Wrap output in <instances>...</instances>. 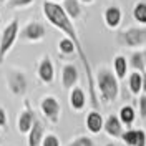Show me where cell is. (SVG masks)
<instances>
[{"label":"cell","mask_w":146,"mask_h":146,"mask_svg":"<svg viewBox=\"0 0 146 146\" xmlns=\"http://www.w3.org/2000/svg\"><path fill=\"white\" fill-rule=\"evenodd\" d=\"M43 13H45L46 20L56 27L58 30H62L65 35L72 40L75 46H76V53L82 60V65L85 68V73H86V80H88V91H90V101H91V106L93 110H98L100 108V103H98V96H96V90H95V78H93V72H91V66H90V62L86 58V53L83 50V45L78 38V33L73 27V22L72 18L65 13V10L62 5L55 3V2H45L43 3Z\"/></svg>","instance_id":"6da1fadb"},{"label":"cell","mask_w":146,"mask_h":146,"mask_svg":"<svg viewBox=\"0 0 146 146\" xmlns=\"http://www.w3.org/2000/svg\"><path fill=\"white\" fill-rule=\"evenodd\" d=\"M96 86L100 90L101 100L105 103H113L118 98L119 86H118V78L115 73H111L108 68H100L96 73Z\"/></svg>","instance_id":"7a4b0ae2"},{"label":"cell","mask_w":146,"mask_h":146,"mask_svg":"<svg viewBox=\"0 0 146 146\" xmlns=\"http://www.w3.org/2000/svg\"><path fill=\"white\" fill-rule=\"evenodd\" d=\"M17 36H18V22L17 20H12L9 25L5 27L3 33H2V38H0V65L3 63L7 53L12 50Z\"/></svg>","instance_id":"3957f363"},{"label":"cell","mask_w":146,"mask_h":146,"mask_svg":"<svg viewBox=\"0 0 146 146\" xmlns=\"http://www.w3.org/2000/svg\"><path fill=\"white\" fill-rule=\"evenodd\" d=\"M118 42L125 46L138 48L146 43V28H128L118 35Z\"/></svg>","instance_id":"277c9868"},{"label":"cell","mask_w":146,"mask_h":146,"mask_svg":"<svg viewBox=\"0 0 146 146\" xmlns=\"http://www.w3.org/2000/svg\"><path fill=\"white\" fill-rule=\"evenodd\" d=\"M27 76L20 70H10L7 72V86L15 96H22L27 93Z\"/></svg>","instance_id":"5b68a950"},{"label":"cell","mask_w":146,"mask_h":146,"mask_svg":"<svg viewBox=\"0 0 146 146\" xmlns=\"http://www.w3.org/2000/svg\"><path fill=\"white\" fill-rule=\"evenodd\" d=\"M40 108H42V113L45 115V118L50 123H53V125L58 123V119H60V103H58L56 98L45 96L40 103Z\"/></svg>","instance_id":"8992f818"},{"label":"cell","mask_w":146,"mask_h":146,"mask_svg":"<svg viewBox=\"0 0 146 146\" xmlns=\"http://www.w3.org/2000/svg\"><path fill=\"white\" fill-rule=\"evenodd\" d=\"M20 36L27 42H40L45 36V27L38 22H30L27 27L22 30Z\"/></svg>","instance_id":"52a82bcc"},{"label":"cell","mask_w":146,"mask_h":146,"mask_svg":"<svg viewBox=\"0 0 146 146\" xmlns=\"http://www.w3.org/2000/svg\"><path fill=\"white\" fill-rule=\"evenodd\" d=\"M36 119L35 113H33V110L30 108V105L27 103V106H25V110L20 113V116H18V121H17V128L20 133H28L30 131V128L33 126V121Z\"/></svg>","instance_id":"ba28073f"},{"label":"cell","mask_w":146,"mask_h":146,"mask_svg":"<svg viewBox=\"0 0 146 146\" xmlns=\"http://www.w3.org/2000/svg\"><path fill=\"white\" fill-rule=\"evenodd\" d=\"M121 139L128 146H146V133L143 129H128V131H123Z\"/></svg>","instance_id":"9c48e42d"},{"label":"cell","mask_w":146,"mask_h":146,"mask_svg":"<svg viewBox=\"0 0 146 146\" xmlns=\"http://www.w3.org/2000/svg\"><path fill=\"white\" fill-rule=\"evenodd\" d=\"M38 76L43 83H52L55 76V68L50 56H43L38 63Z\"/></svg>","instance_id":"30bf717a"},{"label":"cell","mask_w":146,"mask_h":146,"mask_svg":"<svg viewBox=\"0 0 146 146\" xmlns=\"http://www.w3.org/2000/svg\"><path fill=\"white\" fill-rule=\"evenodd\" d=\"M78 82V70L75 65H65L62 70V86L65 90L73 88Z\"/></svg>","instance_id":"8fae6325"},{"label":"cell","mask_w":146,"mask_h":146,"mask_svg":"<svg viewBox=\"0 0 146 146\" xmlns=\"http://www.w3.org/2000/svg\"><path fill=\"white\" fill-rule=\"evenodd\" d=\"M103 129L111 138H121V135H123V126H121V121L116 115H110L106 118L105 125H103Z\"/></svg>","instance_id":"7c38bea8"},{"label":"cell","mask_w":146,"mask_h":146,"mask_svg":"<svg viewBox=\"0 0 146 146\" xmlns=\"http://www.w3.org/2000/svg\"><path fill=\"white\" fill-rule=\"evenodd\" d=\"M45 136V128L42 121L36 118L33 121V126L28 131V146H42V139Z\"/></svg>","instance_id":"4fadbf2b"},{"label":"cell","mask_w":146,"mask_h":146,"mask_svg":"<svg viewBox=\"0 0 146 146\" xmlns=\"http://www.w3.org/2000/svg\"><path fill=\"white\" fill-rule=\"evenodd\" d=\"M103 125H105V119H103V116L100 115L98 110H93L86 115V129L90 133H93V135L100 133L103 129Z\"/></svg>","instance_id":"5bb4252c"},{"label":"cell","mask_w":146,"mask_h":146,"mask_svg":"<svg viewBox=\"0 0 146 146\" xmlns=\"http://www.w3.org/2000/svg\"><path fill=\"white\" fill-rule=\"evenodd\" d=\"M121 18H123V13H121V9L116 7V5H111L105 10V22L110 28H116L121 23Z\"/></svg>","instance_id":"9a60e30c"},{"label":"cell","mask_w":146,"mask_h":146,"mask_svg":"<svg viewBox=\"0 0 146 146\" xmlns=\"http://www.w3.org/2000/svg\"><path fill=\"white\" fill-rule=\"evenodd\" d=\"M70 105H72V108L75 111H82L85 108V105H86V95H85V91L82 88H78V86H75L70 93Z\"/></svg>","instance_id":"2e32d148"},{"label":"cell","mask_w":146,"mask_h":146,"mask_svg":"<svg viewBox=\"0 0 146 146\" xmlns=\"http://www.w3.org/2000/svg\"><path fill=\"white\" fill-rule=\"evenodd\" d=\"M63 10L68 17L75 20L82 15V7H80V0H65L63 2Z\"/></svg>","instance_id":"e0dca14e"},{"label":"cell","mask_w":146,"mask_h":146,"mask_svg":"<svg viewBox=\"0 0 146 146\" xmlns=\"http://www.w3.org/2000/svg\"><path fill=\"white\" fill-rule=\"evenodd\" d=\"M128 86H129V91L133 95H138L143 90V73L133 70V73L129 75V80H128Z\"/></svg>","instance_id":"ac0fdd59"},{"label":"cell","mask_w":146,"mask_h":146,"mask_svg":"<svg viewBox=\"0 0 146 146\" xmlns=\"http://www.w3.org/2000/svg\"><path fill=\"white\" fill-rule=\"evenodd\" d=\"M113 66H115V75L118 80H123L128 73V60L123 56V55H118L113 62Z\"/></svg>","instance_id":"d6986e66"},{"label":"cell","mask_w":146,"mask_h":146,"mask_svg":"<svg viewBox=\"0 0 146 146\" xmlns=\"http://www.w3.org/2000/svg\"><path fill=\"white\" fill-rule=\"evenodd\" d=\"M129 65L135 72H139V73H145L146 68H145V58H143V53L141 52H133L131 56H129Z\"/></svg>","instance_id":"ffe728a7"},{"label":"cell","mask_w":146,"mask_h":146,"mask_svg":"<svg viewBox=\"0 0 146 146\" xmlns=\"http://www.w3.org/2000/svg\"><path fill=\"white\" fill-rule=\"evenodd\" d=\"M135 110H133V106H129V105H126V106H123V108L119 110V121L123 123V125H126V126H131L133 125V121H135Z\"/></svg>","instance_id":"44dd1931"},{"label":"cell","mask_w":146,"mask_h":146,"mask_svg":"<svg viewBox=\"0 0 146 146\" xmlns=\"http://www.w3.org/2000/svg\"><path fill=\"white\" fill-rule=\"evenodd\" d=\"M133 18L139 23H146V3L145 2H138L133 9Z\"/></svg>","instance_id":"7402d4cb"},{"label":"cell","mask_w":146,"mask_h":146,"mask_svg":"<svg viewBox=\"0 0 146 146\" xmlns=\"http://www.w3.org/2000/svg\"><path fill=\"white\" fill-rule=\"evenodd\" d=\"M58 48H60V52H62L63 55H72V53H75V52H76V46H75V43H73L68 36L60 40Z\"/></svg>","instance_id":"603a6c76"},{"label":"cell","mask_w":146,"mask_h":146,"mask_svg":"<svg viewBox=\"0 0 146 146\" xmlns=\"http://www.w3.org/2000/svg\"><path fill=\"white\" fill-rule=\"evenodd\" d=\"M66 146H95V143H93V139L90 136H78Z\"/></svg>","instance_id":"cb8c5ba5"},{"label":"cell","mask_w":146,"mask_h":146,"mask_svg":"<svg viewBox=\"0 0 146 146\" xmlns=\"http://www.w3.org/2000/svg\"><path fill=\"white\" fill-rule=\"evenodd\" d=\"M42 146H60V139L55 136V135H45L42 139Z\"/></svg>","instance_id":"d4e9b609"},{"label":"cell","mask_w":146,"mask_h":146,"mask_svg":"<svg viewBox=\"0 0 146 146\" xmlns=\"http://www.w3.org/2000/svg\"><path fill=\"white\" fill-rule=\"evenodd\" d=\"M33 0H9L7 2V7L9 9H17V7H27L30 5Z\"/></svg>","instance_id":"484cf974"},{"label":"cell","mask_w":146,"mask_h":146,"mask_svg":"<svg viewBox=\"0 0 146 146\" xmlns=\"http://www.w3.org/2000/svg\"><path fill=\"white\" fill-rule=\"evenodd\" d=\"M139 115L143 119H146V95L139 98Z\"/></svg>","instance_id":"4316f807"},{"label":"cell","mask_w":146,"mask_h":146,"mask_svg":"<svg viewBox=\"0 0 146 146\" xmlns=\"http://www.w3.org/2000/svg\"><path fill=\"white\" fill-rule=\"evenodd\" d=\"M0 128H7V113L0 106Z\"/></svg>","instance_id":"83f0119b"},{"label":"cell","mask_w":146,"mask_h":146,"mask_svg":"<svg viewBox=\"0 0 146 146\" xmlns=\"http://www.w3.org/2000/svg\"><path fill=\"white\" fill-rule=\"evenodd\" d=\"M141 91H145V95H146V72L143 73V90Z\"/></svg>","instance_id":"f1b7e54d"},{"label":"cell","mask_w":146,"mask_h":146,"mask_svg":"<svg viewBox=\"0 0 146 146\" xmlns=\"http://www.w3.org/2000/svg\"><path fill=\"white\" fill-rule=\"evenodd\" d=\"M143 58H145V68H146V52H143Z\"/></svg>","instance_id":"f546056e"},{"label":"cell","mask_w":146,"mask_h":146,"mask_svg":"<svg viewBox=\"0 0 146 146\" xmlns=\"http://www.w3.org/2000/svg\"><path fill=\"white\" fill-rule=\"evenodd\" d=\"M83 3H91V2H93V0H82Z\"/></svg>","instance_id":"4dcf8cb0"},{"label":"cell","mask_w":146,"mask_h":146,"mask_svg":"<svg viewBox=\"0 0 146 146\" xmlns=\"http://www.w3.org/2000/svg\"><path fill=\"white\" fill-rule=\"evenodd\" d=\"M106 146H118V145H115V143H108Z\"/></svg>","instance_id":"1f68e13d"},{"label":"cell","mask_w":146,"mask_h":146,"mask_svg":"<svg viewBox=\"0 0 146 146\" xmlns=\"http://www.w3.org/2000/svg\"><path fill=\"white\" fill-rule=\"evenodd\" d=\"M0 2H2V3H3V2H7V0H0Z\"/></svg>","instance_id":"d6a6232c"},{"label":"cell","mask_w":146,"mask_h":146,"mask_svg":"<svg viewBox=\"0 0 146 146\" xmlns=\"http://www.w3.org/2000/svg\"><path fill=\"white\" fill-rule=\"evenodd\" d=\"M55 2H56V0H55Z\"/></svg>","instance_id":"836d02e7"}]
</instances>
